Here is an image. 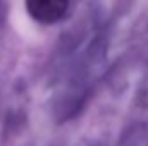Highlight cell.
I'll return each mask as SVG.
<instances>
[{"mask_svg": "<svg viewBox=\"0 0 148 146\" xmlns=\"http://www.w3.org/2000/svg\"><path fill=\"white\" fill-rule=\"evenodd\" d=\"M69 0H26L28 14L40 24H53L67 12Z\"/></svg>", "mask_w": 148, "mask_h": 146, "instance_id": "cell-1", "label": "cell"}]
</instances>
